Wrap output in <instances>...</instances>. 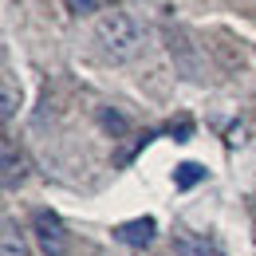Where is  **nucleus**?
Segmentation results:
<instances>
[{"label": "nucleus", "mask_w": 256, "mask_h": 256, "mask_svg": "<svg viewBox=\"0 0 256 256\" xmlns=\"http://www.w3.org/2000/svg\"><path fill=\"white\" fill-rule=\"evenodd\" d=\"M114 236L122 240V244H130V248H146L150 240H154V221L150 217H138V221H126L114 228Z\"/></svg>", "instance_id": "obj_5"}, {"label": "nucleus", "mask_w": 256, "mask_h": 256, "mask_svg": "<svg viewBox=\"0 0 256 256\" xmlns=\"http://www.w3.org/2000/svg\"><path fill=\"white\" fill-rule=\"evenodd\" d=\"M174 256H224L217 240L193 232V228H174Z\"/></svg>", "instance_id": "obj_3"}, {"label": "nucleus", "mask_w": 256, "mask_h": 256, "mask_svg": "<svg viewBox=\"0 0 256 256\" xmlns=\"http://www.w3.org/2000/svg\"><path fill=\"white\" fill-rule=\"evenodd\" d=\"M64 8L71 12V16H91V12L102 8V0H64Z\"/></svg>", "instance_id": "obj_8"}, {"label": "nucleus", "mask_w": 256, "mask_h": 256, "mask_svg": "<svg viewBox=\"0 0 256 256\" xmlns=\"http://www.w3.org/2000/svg\"><path fill=\"white\" fill-rule=\"evenodd\" d=\"M0 256H32V252H28V236H24V228L12 221V217H4V232H0Z\"/></svg>", "instance_id": "obj_6"}, {"label": "nucleus", "mask_w": 256, "mask_h": 256, "mask_svg": "<svg viewBox=\"0 0 256 256\" xmlns=\"http://www.w3.org/2000/svg\"><path fill=\"white\" fill-rule=\"evenodd\" d=\"M95 40L110 60H130L142 48V28L126 8H106L95 20Z\"/></svg>", "instance_id": "obj_1"}, {"label": "nucleus", "mask_w": 256, "mask_h": 256, "mask_svg": "<svg viewBox=\"0 0 256 256\" xmlns=\"http://www.w3.org/2000/svg\"><path fill=\"white\" fill-rule=\"evenodd\" d=\"M32 232H36V244H40L44 256H67V228H64V221H60V213L36 209Z\"/></svg>", "instance_id": "obj_2"}, {"label": "nucleus", "mask_w": 256, "mask_h": 256, "mask_svg": "<svg viewBox=\"0 0 256 256\" xmlns=\"http://www.w3.org/2000/svg\"><path fill=\"white\" fill-rule=\"evenodd\" d=\"M197 178H201V166H197V162H186V166L178 170V186H182V190H186V186H193Z\"/></svg>", "instance_id": "obj_9"}, {"label": "nucleus", "mask_w": 256, "mask_h": 256, "mask_svg": "<svg viewBox=\"0 0 256 256\" xmlns=\"http://www.w3.org/2000/svg\"><path fill=\"white\" fill-rule=\"evenodd\" d=\"M16 106H20V91H16V79L4 71V79H0V118L4 122H12L16 118Z\"/></svg>", "instance_id": "obj_7"}, {"label": "nucleus", "mask_w": 256, "mask_h": 256, "mask_svg": "<svg viewBox=\"0 0 256 256\" xmlns=\"http://www.w3.org/2000/svg\"><path fill=\"white\" fill-rule=\"evenodd\" d=\"M24 174H28L24 154L16 150V142H12V138H4V170H0V182H4V190H20Z\"/></svg>", "instance_id": "obj_4"}]
</instances>
